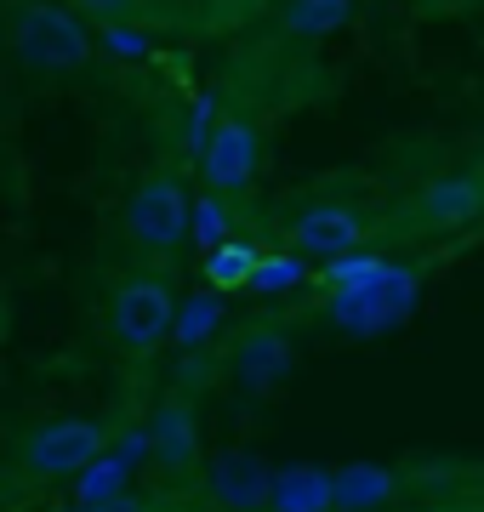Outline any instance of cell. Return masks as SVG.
Masks as SVG:
<instances>
[{
	"instance_id": "1",
	"label": "cell",
	"mask_w": 484,
	"mask_h": 512,
	"mask_svg": "<svg viewBox=\"0 0 484 512\" xmlns=\"http://www.w3.org/2000/svg\"><path fill=\"white\" fill-rule=\"evenodd\" d=\"M6 46L35 74H80L97 52L80 12H69L63 0H18L6 18Z\"/></svg>"
},
{
	"instance_id": "2",
	"label": "cell",
	"mask_w": 484,
	"mask_h": 512,
	"mask_svg": "<svg viewBox=\"0 0 484 512\" xmlns=\"http://www.w3.org/2000/svg\"><path fill=\"white\" fill-rule=\"evenodd\" d=\"M171 325H177V285H171V274L143 268V274L120 279L109 291L103 330H109L114 353H126V359H154V353L171 342Z\"/></svg>"
},
{
	"instance_id": "3",
	"label": "cell",
	"mask_w": 484,
	"mask_h": 512,
	"mask_svg": "<svg viewBox=\"0 0 484 512\" xmlns=\"http://www.w3.org/2000/svg\"><path fill=\"white\" fill-rule=\"evenodd\" d=\"M109 450V427L92 416H52L29 427L18 439V473L35 478V484H63V478H80L97 456Z\"/></svg>"
},
{
	"instance_id": "4",
	"label": "cell",
	"mask_w": 484,
	"mask_h": 512,
	"mask_svg": "<svg viewBox=\"0 0 484 512\" xmlns=\"http://www.w3.org/2000/svg\"><path fill=\"white\" fill-rule=\"evenodd\" d=\"M188 217H194V200L188 188L166 171H154L126 194V211H120V228H126L131 251L154 256V262H171L188 239Z\"/></svg>"
},
{
	"instance_id": "5",
	"label": "cell",
	"mask_w": 484,
	"mask_h": 512,
	"mask_svg": "<svg viewBox=\"0 0 484 512\" xmlns=\"http://www.w3.org/2000/svg\"><path fill=\"white\" fill-rule=\"evenodd\" d=\"M422 302V268L416 262H388V274L359 285V291H336L325 296V319L348 336H376V330L405 325Z\"/></svg>"
},
{
	"instance_id": "6",
	"label": "cell",
	"mask_w": 484,
	"mask_h": 512,
	"mask_svg": "<svg viewBox=\"0 0 484 512\" xmlns=\"http://www.w3.org/2000/svg\"><path fill=\"white\" fill-rule=\"evenodd\" d=\"M479 217H484V177L467 165V171H445V177H433L410 194L399 234H462Z\"/></svg>"
},
{
	"instance_id": "7",
	"label": "cell",
	"mask_w": 484,
	"mask_h": 512,
	"mask_svg": "<svg viewBox=\"0 0 484 512\" xmlns=\"http://www.w3.org/2000/svg\"><path fill=\"white\" fill-rule=\"evenodd\" d=\"M376 234V222L348 200H319V205H302L291 228H285V245L302 256V262H336L348 251H365Z\"/></svg>"
},
{
	"instance_id": "8",
	"label": "cell",
	"mask_w": 484,
	"mask_h": 512,
	"mask_svg": "<svg viewBox=\"0 0 484 512\" xmlns=\"http://www.w3.org/2000/svg\"><path fill=\"white\" fill-rule=\"evenodd\" d=\"M257 165H262V137L251 120L240 114H223L211 137L200 143V177L211 194H223V200H240L245 188L257 183Z\"/></svg>"
},
{
	"instance_id": "9",
	"label": "cell",
	"mask_w": 484,
	"mask_h": 512,
	"mask_svg": "<svg viewBox=\"0 0 484 512\" xmlns=\"http://www.w3.org/2000/svg\"><path fill=\"white\" fill-rule=\"evenodd\" d=\"M149 461L160 473L183 478L194 467H205V444H200V416H194V404L183 393H166L160 410L149 421Z\"/></svg>"
},
{
	"instance_id": "10",
	"label": "cell",
	"mask_w": 484,
	"mask_h": 512,
	"mask_svg": "<svg viewBox=\"0 0 484 512\" xmlns=\"http://www.w3.org/2000/svg\"><path fill=\"white\" fill-rule=\"evenodd\" d=\"M268 484L274 473L245 450H223L205 461V501L217 512H268Z\"/></svg>"
},
{
	"instance_id": "11",
	"label": "cell",
	"mask_w": 484,
	"mask_h": 512,
	"mask_svg": "<svg viewBox=\"0 0 484 512\" xmlns=\"http://www.w3.org/2000/svg\"><path fill=\"white\" fill-rule=\"evenodd\" d=\"M143 456H149V433H126L120 444H109V450L75 478V507L103 512V507H114V501H126V484H131V473H137Z\"/></svg>"
},
{
	"instance_id": "12",
	"label": "cell",
	"mask_w": 484,
	"mask_h": 512,
	"mask_svg": "<svg viewBox=\"0 0 484 512\" xmlns=\"http://www.w3.org/2000/svg\"><path fill=\"white\" fill-rule=\"evenodd\" d=\"M331 473H336V512H393L416 484V473H399V467H382V461H348V467H331Z\"/></svg>"
},
{
	"instance_id": "13",
	"label": "cell",
	"mask_w": 484,
	"mask_h": 512,
	"mask_svg": "<svg viewBox=\"0 0 484 512\" xmlns=\"http://www.w3.org/2000/svg\"><path fill=\"white\" fill-rule=\"evenodd\" d=\"M228 365H234V376H240L251 393H268V387H280L285 376H291L297 348H291V336H285L280 325H251V330H240Z\"/></svg>"
},
{
	"instance_id": "14",
	"label": "cell",
	"mask_w": 484,
	"mask_h": 512,
	"mask_svg": "<svg viewBox=\"0 0 484 512\" xmlns=\"http://www.w3.org/2000/svg\"><path fill=\"white\" fill-rule=\"evenodd\" d=\"M268 512H336V473L331 467H274Z\"/></svg>"
},
{
	"instance_id": "15",
	"label": "cell",
	"mask_w": 484,
	"mask_h": 512,
	"mask_svg": "<svg viewBox=\"0 0 484 512\" xmlns=\"http://www.w3.org/2000/svg\"><path fill=\"white\" fill-rule=\"evenodd\" d=\"M348 23H354V0H285L280 6V29L297 40H331Z\"/></svg>"
},
{
	"instance_id": "16",
	"label": "cell",
	"mask_w": 484,
	"mask_h": 512,
	"mask_svg": "<svg viewBox=\"0 0 484 512\" xmlns=\"http://www.w3.org/2000/svg\"><path fill=\"white\" fill-rule=\"evenodd\" d=\"M217 325H223V302H217V291H194L188 302H177L171 342H177L183 353H194L200 342H211V336H217Z\"/></svg>"
},
{
	"instance_id": "17",
	"label": "cell",
	"mask_w": 484,
	"mask_h": 512,
	"mask_svg": "<svg viewBox=\"0 0 484 512\" xmlns=\"http://www.w3.org/2000/svg\"><path fill=\"white\" fill-rule=\"evenodd\" d=\"M257 256L251 245H240V239H228V245H217V251H205V285L223 296V291H251V274H257Z\"/></svg>"
},
{
	"instance_id": "18",
	"label": "cell",
	"mask_w": 484,
	"mask_h": 512,
	"mask_svg": "<svg viewBox=\"0 0 484 512\" xmlns=\"http://www.w3.org/2000/svg\"><path fill=\"white\" fill-rule=\"evenodd\" d=\"M382 274H388V256L382 251H348V256H336V262H325L314 279L325 285V296H336V291H359V285H371Z\"/></svg>"
},
{
	"instance_id": "19",
	"label": "cell",
	"mask_w": 484,
	"mask_h": 512,
	"mask_svg": "<svg viewBox=\"0 0 484 512\" xmlns=\"http://www.w3.org/2000/svg\"><path fill=\"white\" fill-rule=\"evenodd\" d=\"M188 239H194L200 251L228 245V239H234V205H228L223 194H211V188H205L200 200H194V217H188Z\"/></svg>"
},
{
	"instance_id": "20",
	"label": "cell",
	"mask_w": 484,
	"mask_h": 512,
	"mask_svg": "<svg viewBox=\"0 0 484 512\" xmlns=\"http://www.w3.org/2000/svg\"><path fill=\"white\" fill-rule=\"evenodd\" d=\"M302 279H308V268H302L297 251H262L257 274H251V291L257 296H280V291H291V285H302Z\"/></svg>"
},
{
	"instance_id": "21",
	"label": "cell",
	"mask_w": 484,
	"mask_h": 512,
	"mask_svg": "<svg viewBox=\"0 0 484 512\" xmlns=\"http://www.w3.org/2000/svg\"><path fill=\"white\" fill-rule=\"evenodd\" d=\"M63 6L80 12V18H97V23H131L143 12V0H63Z\"/></svg>"
},
{
	"instance_id": "22",
	"label": "cell",
	"mask_w": 484,
	"mask_h": 512,
	"mask_svg": "<svg viewBox=\"0 0 484 512\" xmlns=\"http://www.w3.org/2000/svg\"><path fill=\"white\" fill-rule=\"evenodd\" d=\"M103 40H109L114 57H143V35L126 29V23H103Z\"/></svg>"
},
{
	"instance_id": "23",
	"label": "cell",
	"mask_w": 484,
	"mask_h": 512,
	"mask_svg": "<svg viewBox=\"0 0 484 512\" xmlns=\"http://www.w3.org/2000/svg\"><path fill=\"white\" fill-rule=\"evenodd\" d=\"M473 171H479V177H484V143L473 148Z\"/></svg>"
},
{
	"instance_id": "24",
	"label": "cell",
	"mask_w": 484,
	"mask_h": 512,
	"mask_svg": "<svg viewBox=\"0 0 484 512\" xmlns=\"http://www.w3.org/2000/svg\"><path fill=\"white\" fill-rule=\"evenodd\" d=\"M393 512H399V507H393Z\"/></svg>"
}]
</instances>
